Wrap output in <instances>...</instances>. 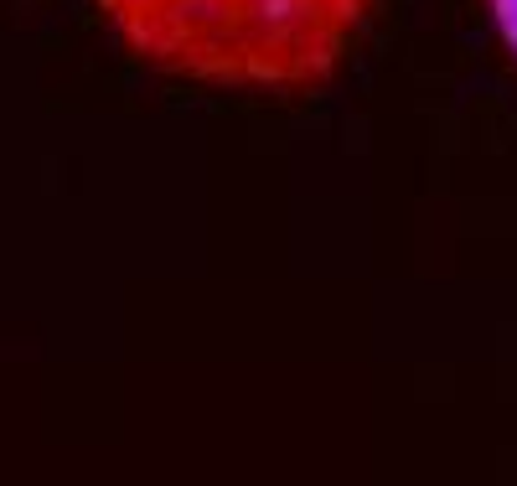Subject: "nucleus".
<instances>
[{
    "instance_id": "obj_1",
    "label": "nucleus",
    "mask_w": 517,
    "mask_h": 486,
    "mask_svg": "<svg viewBox=\"0 0 517 486\" xmlns=\"http://www.w3.org/2000/svg\"><path fill=\"white\" fill-rule=\"evenodd\" d=\"M114 32L166 73L295 94L337 73L368 0H99Z\"/></svg>"
},
{
    "instance_id": "obj_2",
    "label": "nucleus",
    "mask_w": 517,
    "mask_h": 486,
    "mask_svg": "<svg viewBox=\"0 0 517 486\" xmlns=\"http://www.w3.org/2000/svg\"><path fill=\"white\" fill-rule=\"evenodd\" d=\"M492 16H497V32L507 37V47L517 52V0H492Z\"/></svg>"
}]
</instances>
